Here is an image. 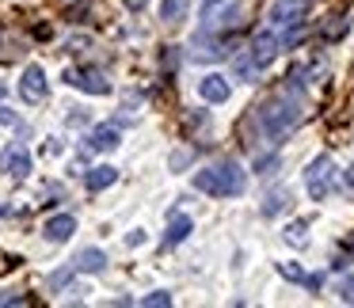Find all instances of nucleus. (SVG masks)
Listing matches in <instances>:
<instances>
[{
    "label": "nucleus",
    "mask_w": 354,
    "mask_h": 308,
    "mask_svg": "<svg viewBox=\"0 0 354 308\" xmlns=\"http://www.w3.org/2000/svg\"><path fill=\"white\" fill-rule=\"evenodd\" d=\"M301 118H305V103L293 99V95H278V99H270L267 107H259V126H263L267 137H282V133H290Z\"/></svg>",
    "instance_id": "obj_1"
},
{
    "label": "nucleus",
    "mask_w": 354,
    "mask_h": 308,
    "mask_svg": "<svg viewBox=\"0 0 354 308\" xmlns=\"http://www.w3.org/2000/svg\"><path fill=\"white\" fill-rule=\"evenodd\" d=\"M194 186L209 198H232V194H244L248 179L236 164H217V168H202L194 175Z\"/></svg>",
    "instance_id": "obj_2"
},
{
    "label": "nucleus",
    "mask_w": 354,
    "mask_h": 308,
    "mask_svg": "<svg viewBox=\"0 0 354 308\" xmlns=\"http://www.w3.org/2000/svg\"><path fill=\"white\" fill-rule=\"evenodd\" d=\"M305 186H308V194H313V202H324L331 191H335V164H331L328 156L313 160L308 171H305Z\"/></svg>",
    "instance_id": "obj_3"
},
{
    "label": "nucleus",
    "mask_w": 354,
    "mask_h": 308,
    "mask_svg": "<svg viewBox=\"0 0 354 308\" xmlns=\"http://www.w3.org/2000/svg\"><path fill=\"white\" fill-rule=\"evenodd\" d=\"M0 171L12 179H24L27 171H31V156H27V148L19 145V141H12L4 153H0Z\"/></svg>",
    "instance_id": "obj_4"
},
{
    "label": "nucleus",
    "mask_w": 354,
    "mask_h": 308,
    "mask_svg": "<svg viewBox=\"0 0 354 308\" xmlns=\"http://www.w3.org/2000/svg\"><path fill=\"white\" fill-rule=\"evenodd\" d=\"M69 84L80 88L88 95H107L111 92V80L103 77L100 69H69Z\"/></svg>",
    "instance_id": "obj_5"
},
{
    "label": "nucleus",
    "mask_w": 354,
    "mask_h": 308,
    "mask_svg": "<svg viewBox=\"0 0 354 308\" xmlns=\"http://www.w3.org/2000/svg\"><path fill=\"white\" fill-rule=\"evenodd\" d=\"M19 95H24L27 103L46 99V73H42V65H27L24 69V77H19Z\"/></svg>",
    "instance_id": "obj_6"
},
{
    "label": "nucleus",
    "mask_w": 354,
    "mask_h": 308,
    "mask_svg": "<svg viewBox=\"0 0 354 308\" xmlns=\"http://www.w3.org/2000/svg\"><path fill=\"white\" fill-rule=\"evenodd\" d=\"M198 95L206 103H225L232 95V84H229V77H217V73H209V77H202L198 80Z\"/></svg>",
    "instance_id": "obj_7"
},
{
    "label": "nucleus",
    "mask_w": 354,
    "mask_h": 308,
    "mask_svg": "<svg viewBox=\"0 0 354 308\" xmlns=\"http://www.w3.org/2000/svg\"><path fill=\"white\" fill-rule=\"evenodd\" d=\"M42 232H46V240L62 244V240H69L73 232H77V217H73V213H57V217H50V221L42 224Z\"/></svg>",
    "instance_id": "obj_8"
},
{
    "label": "nucleus",
    "mask_w": 354,
    "mask_h": 308,
    "mask_svg": "<svg viewBox=\"0 0 354 308\" xmlns=\"http://www.w3.org/2000/svg\"><path fill=\"white\" fill-rule=\"evenodd\" d=\"M301 12H305V0H278L270 8V19L290 27V23H301Z\"/></svg>",
    "instance_id": "obj_9"
},
{
    "label": "nucleus",
    "mask_w": 354,
    "mask_h": 308,
    "mask_svg": "<svg viewBox=\"0 0 354 308\" xmlns=\"http://www.w3.org/2000/svg\"><path fill=\"white\" fill-rule=\"evenodd\" d=\"M191 229H194V224H191V217H187V213H176V217L168 221V232H164V247L183 244V240L191 236Z\"/></svg>",
    "instance_id": "obj_10"
},
{
    "label": "nucleus",
    "mask_w": 354,
    "mask_h": 308,
    "mask_svg": "<svg viewBox=\"0 0 354 308\" xmlns=\"http://www.w3.org/2000/svg\"><path fill=\"white\" fill-rule=\"evenodd\" d=\"M225 50H221V42L217 39H209V35H198V39L191 42V57H198V61H217Z\"/></svg>",
    "instance_id": "obj_11"
},
{
    "label": "nucleus",
    "mask_w": 354,
    "mask_h": 308,
    "mask_svg": "<svg viewBox=\"0 0 354 308\" xmlns=\"http://www.w3.org/2000/svg\"><path fill=\"white\" fill-rule=\"evenodd\" d=\"M278 46H282V42H278V35H259V39H255V46H252V57L259 65H270L274 61V54H278Z\"/></svg>",
    "instance_id": "obj_12"
},
{
    "label": "nucleus",
    "mask_w": 354,
    "mask_h": 308,
    "mask_svg": "<svg viewBox=\"0 0 354 308\" xmlns=\"http://www.w3.org/2000/svg\"><path fill=\"white\" fill-rule=\"evenodd\" d=\"M115 179H118V171L111 168V164H100V168H92V171L84 175V183H88V191H107Z\"/></svg>",
    "instance_id": "obj_13"
},
{
    "label": "nucleus",
    "mask_w": 354,
    "mask_h": 308,
    "mask_svg": "<svg viewBox=\"0 0 354 308\" xmlns=\"http://www.w3.org/2000/svg\"><path fill=\"white\" fill-rule=\"evenodd\" d=\"M103 267H107V255H103L100 247H84V251L77 255V270H84V274H100Z\"/></svg>",
    "instance_id": "obj_14"
},
{
    "label": "nucleus",
    "mask_w": 354,
    "mask_h": 308,
    "mask_svg": "<svg viewBox=\"0 0 354 308\" xmlns=\"http://www.w3.org/2000/svg\"><path fill=\"white\" fill-rule=\"evenodd\" d=\"M88 145H92L95 153H107V148L118 145V130H115V126H95L92 137H88Z\"/></svg>",
    "instance_id": "obj_15"
},
{
    "label": "nucleus",
    "mask_w": 354,
    "mask_h": 308,
    "mask_svg": "<svg viewBox=\"0 0 354 308\" xmlns=\"http://www.w3.org/2000/svg\"><path fill=\"white\" fill-rule=\"evenodd\" d=\"M232 73H236V80H259L263 65L255 61L252 54H236V61H232Z\"/></svg>",
    "instance_id": "obj_16"
},
{
    "label": "nucleus",
    "mask_w": 354,
    "mask_h": 308,
    "mask_svg": "<svg viewBox=\"0 0 354 308\" xmlns=\"http://www.w3.org/2000/svg\"><path fill=\"white\" fill-rule=\"evenodd\" d=\"M187 12H191V0H164V4H160L164 23H183Z\"/></svg>",
    "instance_id": "obj_17"
},
{
    "label": "nucleus",
    "mask_w": 354,
    "mask_h": 308,
    "mask_svg": "<svg viewBox=\"0 0 354 308\" xmlns=\"http://www.w3.org/2000/svg\"><path fill=\"white\" fill-rule=\"evenodd\" d=\"M278 270H282V278H290V282H305V285H308V274L297 267V262H282Z\"/></svg>",
    "instance_id": "obj_18"
},
{
    "label": "nucleus",
    "mask_w": 354,
    "mask_h": 308,
    "mask_svg": "<svg viewBox=\"0 0 354 308\" xmlns=\"http://www.w3.org/2000/svg\"><path fill=\"white\" fill-rule=\"evenodd\" d=\"M145 308H168L171 305V293H164V289H156V293H149L145 300H141Z\"/></svg>",
    "instance_id": "obj_19"
},
{
    "label": "nucleus",
    "mask_w": 354,
    "mask_h": 308,
    "mask_svg": "<svg viewBox=\"0 0 354 308\" xmlns=\"http://www.w3.org/2000/svg\"><path fill=\"white\" fill-rule=\"evenodd\" d=\"M282 206H286V194H282V191H274V194H267V206H263V213H267V217H274Z\"/></svg>",
    "instance_id": "obj_20"
},
{
    "label": "nucleus",
    "mask_w": 354,
    "mask_h": 308,
    "mask_svg": "<svg viewBox=\"0 0 354 308\" xmlns=\"http://www.w3.org/2000/svg\"><path fill=\"white\" fill-rule=\"evenodd\" d=\"M339 300H346V305H354V274H346L343 282H339Z\"/></svg>",
    "instance_id": "obj_21"
},
{
    "label": "nucleus",
    "mask_w": 354,
    "mask_h": 308,
    "mask_svg": "<svg viewBox=\"0 0 354 308\" xmlns=\"http://www.w3.org/2000/svg\"><path fill=\"white\" fill-rule=\"evenodd\" d=\"M286 240L301 247V244H305V224H301V221H297V224H290V229H286Z\"/></svg>",
    "instance_id": "obj_22"
},
{
    "label": "nucleus",
    "mask_w": 354,
    "mask_h": 308,
    "mask_svg": "<svg viewBox=\"0 0 354 308\" xmlns=\"http://www.w3.org/2000/svg\"><path fill=\"white\" fill-rule=\"evenodd\" d=\"M343 31H346V19H339V23H331L328 31H324V39L331 42V39H339V35H343Z\"/></svg>",
    "instance_id": "obj_23"
},
{
    "label": "nucleus",
    "mask_w": 354,
    "mask_h": 308,
    "mask_svg": "<svg viewBox=\"0 0 354 308\" xmlns=\"http://www.w3.org/2000/svg\"><path fill=\"white\" fill-rule=\"evenodd\" d=\"M274 168H278V156H267V160L259 156V171H263V175H270Z\"/></svg>",
    "instance_id": "obj_24"
},
{
    "label": "nucleus",
    "mask_w": 354,
    "mask_h": 308,
    "mask_svg": "<svg viewBox=\"0 0 354 308\" xmlns=\"http://www.w3.org/2000/svg\"><path fill=\"white\" fill-rule=\"evenodd\" d=\"M122 4H126V8H133V12H141V8L149 4V0H122Z\"/></svg>",
    "instance_id": "obj_25"
},
{
    "label": "nucleus",
    "mask_w": 354,
    "mask_h": 308,
    "mask_svg": "<svg viewBox=\"0 0 354 308\" xmlns=\"http://www.w3.org/2000/svg\"><path fill=\"white\" fill-rule=\"evenodd\" d=\"M351 183H354V168H351Z\"/></svg>",
    "instance_id": "obj_26"
},
{
    "label": "nucleus",
    "mask_w": 354,
    "mask_h": 308,
    "mask_svg": "<svg viewBox=\"0 0 354 308\" xmlns=\"http://www.w3.org/2000/svg\"><path fill=\"white\" fill-rule=\"evenodd\" d=\"M351 247H354V236H351Z\"/></svg>",
    "instance_id": "obj_27"
}]
</instances>
